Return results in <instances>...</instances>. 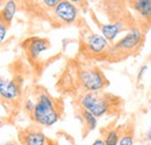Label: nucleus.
I'll use <instances>...</instances> for the list:
<instances>
[{
  "label": "nucleus",
  "instance_id": "nucleus-1",
  "mask_svg": "<svg viewBox=\"0 0 151 145\" xmlns=\"http://www.w3.org/2000/svg\"><path fill=\"white\" fill-rule=\"evenodd\" d=\"M30 117L38 127H52L60 118V108L54 98L47 92H41Z\"/></svg>",
  "mask_w": 151,
  "mask_h": 145
},
{
  "label": "nucleus",
  "instance_id": "nucleus-2",
  "mask_svg": "<svg viewBox=\"0 0 151 145\" xmlns=\"http://www.w3.org/2000/svg\"><path fill=\"white\" fill-rule=\"evenodd\" d=\"M78 101L81 109L88 110L96 118L108 114L112 108V99H109V95L101 92H86Z\"/></svg>",
  "mask_w": 151,
  "mask_h": 145
},
{
  "label": "nucleus",
  "instance_id": "nucleus-3",
  "mask_svg": "<svg viewBox=\"0 0 151 145\" xmlns=\"http://www.w3.org/2000/svg\"><path fill=\"white\" fill-rule=\"evenodd\" d=\"M143 39V32L139 28H132L121 39H119L114 45L109 48L108 54L111 56L122 54L128 56L130 54H135L142 47Z\"/></svg>",
  "mask_w": 151,
  "mask_h": 145
},
{
  "label": "nucleus",
  "instance_id": "nucleus-4",
  "mask_svg": "<svg viewBox=\"0 0 151 145\" xmlns=\"http://www.w3.org/2000/svg\"><path fill=\"white\" fill-rule=\"evenodd\" d=\"M78 81L86 92H101L107 85V78L99 67H85L78 72Z\"/></svg>",
  "mask_w": 151,
  "mask_h": 145
},
{
  "label": "nucleus",
  "instance_id": "nucleus-5",
  "mask_svg": "<svg viewBox=\"0 0 151 145\" xmlns=\"http://www.w3.org/2000/svg\"><path fill=\"white\" fill-rule=\"evenodd\" d=\"M20 145H48L49 138L38 127H28L19 131Z\"/></svg>",
  "mask_w": 151,
  "mask_h": 145
},
{
  "label": "nucleus",
  "instance_id": "nucleus-6",
  "mask_svg": "<svg viewBox=\"0 0 151 145\" xmlns=\"http://www.w3.org/2000/svg\"><path fill=\"white\" fill-rule=\"evenodd\" d=\"M54 14H55V18L62 23L71 24L76 22V20L78 18L79 9L77 8L75 4L70 2L69 0H63L54 8Z\"/></svg>",
  "mask_w": 151,
  "mask_h": 145
},
{
  "label": "nucleus",
  "instance_id": "nucleus-7",
  "mask_svg": "<svg viewBox=\"0 0 151 145\" xmlns=\"http://www.w3.org/2000/svg\"><path fill=\"white\" fill-rule=\"evenodd\" d=\"M86 48L92 55H102L109 51V42L100 34H91L86 38Z\"/></svg>",
  "mask_w": 151,
  "mask_h": 145
},
{
  "label": "nucleus",
  "instance_id": "nucleus-8",
  "mask_svg": "<svg viewBox=\"0 0 151 145\" xmlns=\"http://www.w3.org/2000/svg\"><path fill=\"white\" fill-rule=\"evenodd\" d=\"M26 49L30 59H37L42 52L47 51L50 48V43L47 38L33 37L26 42Z\"/></svg>",
  "mask_w": 151,
  "mask_h": 145
},
{
  "label": "nucleus",
  "instance_id": "nucleus-9",
  "mask_svg": "<svg viewBox=\"0 0 151 145\" xmlns=\"http://www.w3.org/2000/svg\"><path fill=\"white\" fill-rule=\"evenodd\" d=\"M20 96V87L14 80L0 78V98L6 101H14Z\"/></svg>",
  "mask_w": 151,
  "mask_h": 145
},
{
  "label": "nucleus",
  "instance_id": "nucleus-10",
  "mask_svg": "<svg viewBox=\"0 0 151 145\" xmlns=\"http://www.w3.org/2000/svg\"><path fill=\"white\" fill-rule=\"evenodd\" d=\"M138 17L147 22H151V0H128Z\"/></svg>",
  "mask_w": 151,
  "mask_h": 145
},
{
  "label": "nucleus",
  "instance_id": "nucleus-11",
  "mask_svg": "<svg viewBox=\"0 0 151 145\" xmlns=\"http://www.w3.org/2000/svg\"><path fill=\"white\" fill-rule=\"evenodd\" d=\"M100 30H101V35L108 42H113L116 38V36L124 30V23L123 22H115V23L101 24Z\"/></svg>",
  "mask_w": 151,
  "mask_h": 145
},
{
  "label": "nucleus",
  "instance_id": "nucleus-12",
  "mask_svg": "<svg viewBox=\"0 0 151 145\" xmlns=\"http://www.w3.org/2000/svg\"><path fill=\"white\" fill-rule=\"evenodd\" d=\"M17 9H18L17 1L15 0H7L2 11L0 12V21H2L6 26H9L15 17V14H17Z\"/></svg>",
  "mask_w": 151,
  "mask_h": 145
},
{
  "label": "nucleus",
  "instance_id": "nucleus-13",
  "mask_svg": "<svg viewBox=\"0 0 151 145\" xmlns=\"http://www.w3.org/2000/svg\"><path fill=\"white\" fill-rule=\"evenodd\" d=\"M80 114H81V121L84 123V127L86 128V132H91L93 131L96 126H98V118L95 117L92 113H90L88 110L80 108Z\"/></svg>",
  "mask_w": 151,
  "mask_h": 145
},
{
  "label": "nucleus",
  "instance_id": "nucleus-14",
  "mask_svg": "<svg viewBox=\"0 0 151 145\" xmlns=\"http://www.w3.org/2000/svg\"><path fill=\"white\" fill-rule=\"evenodd\" d=\"M121 136V130L119 128H112L108 129L104 136V141L105 145H117L119 144V139Z\"/></svg>",
  "mask_w": 151,
  "mask_h": 145
},
{
  "label": "nucleus",
  "instance_id": "nucleus-15",
  "mask_svg": "<svg viewBox=\"0 0 151 145\" xmlns=\"http://www.w3.org/2000/svg\"><path fill=\"white\" fill-rule=\"evenodd\" d=\"M134 143H135V137L132 129L121 130V136L117 145H134Z\"/></svg>",
  "mask_w": 151,
  "mask_h": 145
},
{
  "label": "nucleus",
  "instance_id": "nucleus-16",
  "mask_svg": "<svg viewBox=\"0 0 151 145\" xmlns=\"http://www.w3.org/2000/svg\"><path fill=\"white\" fill-rule=\"evenodd\" d=\"M35 105H36V102H34L32 99H27V100L24 101V103H23V109H24L28 114H32L34 108H35Z\"/></svg>",
  "mask_w": 151,
  "mask_h": 145
},
{
  "label": "nucleus",
  "instance_id": "nucleus-17",
  "mask_svg": "<svg viewBox=\"0 0 151 145\" xmlns=\"http://www.w3.org/2000/svg\"><path fill=\"white\" fill-rule=\"evenodd\" d=\"M60 1H63V0H42V4L44 5V7L54 9Z\"/></svg>",
  "mask_w": 151,
  "mask_h": 145
},
{
  "label": "nucleus",
  "instance_id": "nucleus-18",
  "mask_svg": "<svg viewBox=\"0 0 151 145\" xmlns=\"http://www.w3.org/2000/svg\"><path fill=\"white\" fill-rule=\"evenodd\" d=\"M6 34H7V26L2 21H0V44L5 41Z\"/></svg>",
  "mask_w": 151,
  "mask_h": 145
},
{
  "label": "nucleus",
  "instance_id": "nucleus-19",
  "mask_svg": "<svg viewBox=\"0 0 151 145\" xmlns=\"http://www.w3.org/2000/svg\"><path fill=\"white\" fill-rule=\"evenodd\" d=\"M148 70V65H142L141 67H139V70H138V73H137V80L138 81H141L142 80V78H143V75H144V73H145V71Z\"/></svg>",
  "mask_w": 151,
  "mask_h": 145
},
{
  "label": "nucleus",
  "instance_id": "nucleus-20",
  "mask_svg": "<svg viewBox=\"0 0 151 145\" xmlns=\"http://www.w3.org/2000/svg\"><path fill=\"white\" fill-rule=\"evenodd\" d=\"M91 145H105V141H104V137H100V138H96L94 142Z\"/></svg>",
  "mask_w": 151,
  "mask_h": 145
},
{
  "label": "nucleus",
  "instance_id": "nucleus-21",
  "mask_svg": "<svg viewBox=\"0 0 151 145\" xmlns=\"http://www.w3.org/2000/svg\"><path fill=\"white\" fill-rule=\"evenodd\" d=\"M145 138H147L149 142H151V127L149 128V130H148L147 134H145Z\"/></svg>",
  "mask_w": 151,
  "mask_h": 145
},
{
  "label": "nucleus",
  "instance_id": "nucleus-22",
  "mask_svg": "<svg viewBox=\"0 0 151 145\" xmlns=\"http://www.w3.org/2000/svg\"><path fill=\"white\" fill-rule=\"evenodd\" d=\"M0 145H20V144H18V143L14 142V141H11V142H6V143H1Z\"/></svg>",
  "mask_w": 151,
  "mask_h": 145
},
{
  "label": "nucleus",
  "instance_id": "nucleus-23",
  "mask_svg": "<svg viewBox=\"0 0 151 145\" xmlns=\"http://www.w3.org/2000/svg\"><path fill=\"white\" fill-rule=\"evenodd\" d=\"M70 2H72V4H81L84 0H69Z\"/></svg>",
  "mask_w": 151,
  "mask_h": 145
},
{
  "label": "nucleus",
  "instance_id": "nucleus-24",
  "mask_svg": "<svg viewBox=\"0 0 151 145\" xmlns=\"http://www.w3.org/2000/svg\"><path fill=\"white\" fill-rule=\"evenodd\" d=\"M48 145H58V143H57V142H55V141H52V139H49V143H48Z\"/></svg>",
  "mask_w": 151,
  "mask_h": 145
},
{
  "label": "nucleus",
  "instance_id": "nucleus-25",
  "mask_svg": "<svg viewBox=\"0 0 151 145\" xmlns=\"http://www.w3.org/2000/svg\"><path fill=\"white\" fill-rule=\"evenodd\" d=\"M4 127V121L2 120H0V129Z\"/></svg>",
  "mask_w": 151,
  "mask_h": 145
},
{
  "label": "nucleus",
  "instance_id": "nucleus-26",
  "mask_svg": "<svg viewBox=\"0 0 151 145\" xmlns=\"http://www.w3.org/2000/svg\"><path fill=\"white\" fill-rule=\"evenodd\" d=\"M149 58H150V60H151V52H150V55H149Z\"/></svg>",
  "mask_w": 151,
  "mask_h": 145
},
{
  "label": "nucleus",
  "instance_id": "nucleus-27",
  "mask_svg": "<svg viewBox=\"0 0 151 145\" xmlns=\"http://www.w3.org/2000/svg\"><path fill=\"white\" fill-rule=\"evenodd\" d=\"M150 109H151V108H150Z\"/></svg>",
  "mask_w": 151,
  "mask_h": 145
}]
</instances>
